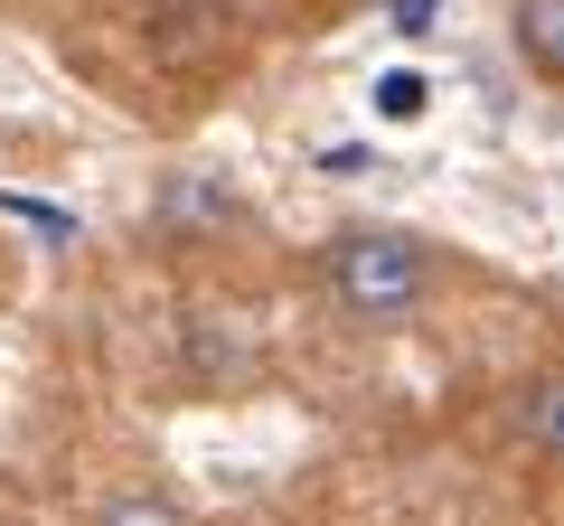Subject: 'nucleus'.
I'll list each match as a JSON object with an SVG mask.
<instances>
[{"mask_svg": "<svg viewBox=\"0 0 564 526\" xmlns=\"http://www.w3.org/2000/svg\"><path fill=\"white\" fill-rule=\"evenodd\" d=\"M321 169H329V179H367V169H386V161H377L367 142H329V151H321Z\"/></svg>", "mask_w": 564, "mask_h": 526, "instance_id": "6", "label": "nucleus"}, {"mask_svg": "<svg viewBox=\"0 0 564 526\" xmlns=\"http://www.w3.org/2000/svg\"><path fill=\"white\" fill-rule=\"evenodd\" d=\"M518 442L536 451V461H564V366H545V376L527 385V405H518Z\"/></svg>", "mask_w": 564, "mask_h": 526, "instance_id": "3", "label": "nucleus"}, {"mask_svg": "<svg viewBox=\"0 0 564 526\" xmlns=\"http://www.w3.org/2000/svg\"><path fill=\"white\" fill-rule=\"evenodd\" d=\"M367 113H377L386 132H414V122L433 113V66H414V57L377 66V76H367Z\"/></svg>", "mask_w": 564, "mask_h": 526, "instance_id": "2", "label": "nucleus"}, {"mask_svg": "<svg viewBox=\"0 0 564 526\" xmlns=\"http://www.w3.org/2000/svg\"><path fill=\"white\" fill-rule=\"evenodd\" d=\"M386 20H395L404 39H423V29H443V0H386Z\"/></svg>", "mask_w": 564, "mask_h": 526, "instance_id": "7", "label": "nucleus"}, {"mask_svg": "<svg viewBox=\"0 0 564 526\" xmlns=\"http://www.w3.org/2000/svg\"><path fill=\"white\" fill-rule=\"evenodd\" d=\"M0 207L39 226V244H76V217H66V207H47V198H0Z\"/></svg>", "mask_w": 564, "mask_h": 526, "instance_id": "5", "label": "nucleus"}, {"mask_svg": "<svg viewBox=\"0 0 564 526\" xmlns=\"http://www.w3.org/2000/svg\"><path fill=\"white\" fill-rule=\"evenodd\" d=\"M518 57L536 66L545 85H564V0H518Z\"/></svg>", "mask_w": 564, "mask_h": 526, "instance_id": "4", "label": "nucleus"}, {"mask_svg": "<svg viewBox=\"0 0 564 526\" xmlns=\"http://www.w3.org/2000/svg\"><path fill=\"white\" fill-rule=\"evenodd\" d=\"M321 283H329V302H339L348 320L404 329V320H423V302H433V254H423L404 226H348V235L321 254Z\"/></svg>", "mask_w": 564, "mask_h": 526, "instance_id": "1", "label": "nucleus"}]
</instances>
